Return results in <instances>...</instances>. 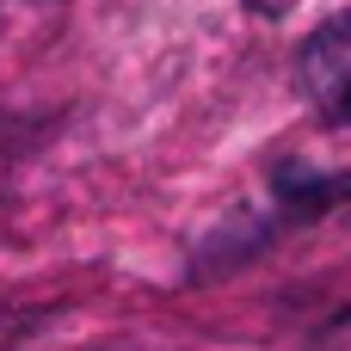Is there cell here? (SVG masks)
I'll return each mask as SVG.
<instances>
[{
    "label": "cell",
    "instance_id": "1",
    "mask_svg": "<svg viewBox=\"0 0 351 351\" xmlns=\"http://www.w3.org/2000/svg\"><path fill=\"white\" fill-rule=\"evenodd\" d=\"M302 93L321 117L351 123V12L327 19L302 43Z\"/></svg>",
    "mask_w": 351,
    "mask_h": 351
},
{
    "label": "cell",
    "instance_id": "2",
    "mask_svg": "<svg viewBox=\"0 0 351 351\" xmlns=\"http://www.w3.org/2000/svg\"><path fill=\"white\" fill-rule=\"evenodd\" d=\"M278 197H284V204H296V210H327V204H346V197H351V173L327 179V173L284 167V173H278Z\"/></svg>",
    "mask_w": 351,
    "mask_h": 351
},
{
    "label": "cell",
    "instance_id": "3",
    "mask_svg": "<svg viewBox=\"0 0 351 351\" xmlns=\"http://www.w3.org/2000/svg\"><path fill=\"white\" fill-rule=\"evenodd\" d=\"M247 6H253V12H265V19H284L296 0H247Z\"/></svg>",
    "mask_w": 351,
    "mask_h": 351
}]
</instances>
